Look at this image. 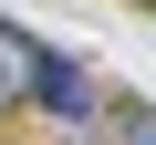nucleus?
Returning a JSON list of instances; mask_svg holds the SVG:
<instances>
[{
  "label": "nucleus",
  "mask_w": 156,
  "mask_h": 145,
  "mask_svg": "<svg viewBox=\"0 0 156 145\" xmlns=\"http://www.w3.org/2000/svg\"><path fill=\"white\" fill-rule=\"evenodd\" d=\"M31 52H42V42H31L21 21H0V114L31 104Z\"/></svg>",
  "instance_id": "2"
},
{
  "label": "nucleus",
  "mask_w": 156,
  "mask_h": 145,
  "mask_svg": "<svg viewBox=\"0 0 156 145\" xmlns=\"http://www.w3.org/2000/svg\"><path fill=\"white\" fill-rule=\"evenodd\" d=\"M104 104H115V93H104V72H94L83 52H62V42H42V52H31V114H42V124L94 135V124H104Z\"/></svg>",
  "instance_id": "1"
},
{
  "label": "nucleus",
  "mask_w": 156,
  "mask_h": 145,
  "mask_svg": "<svg viewBox=\"0 0 156 145\" xmlns=\"http://www.w3.org/2000/svg\"><path fill=\"white\" fill-rule=\"evenodd\" d=\"M94 135H104V145H156V104H135V93H115Z\"/></svg>",
  "instance_id": "3"
},
{
  "label": "nucleus",
  "mask_w": 156,
  "mask_h": 145,
  "mask_svg": "<svg viewBox=\"0 0 156 145\" xmlns=\"http://www.w3.org/2000/svg\"><path fill=\"white\" fill-rule=\"evenodd\" d=\"M73 145H104V135H73Z\"/></svg>",
  "instance_id": "4"
},
{
  "label": "nucleus",
  "mask_w": 156,
  "mask_h": 145,
  "mask_svg": "<svg viewBox=\"0 0 156 145\" xmlns=\"http://www.w3.org/2000/svg\"><path fill=\"white\" fill-rule=\"evenodd\" d=\"M135 11H156V0H135Z\"/></svg>",
  "instance_id": "5"
}]
</instances>
